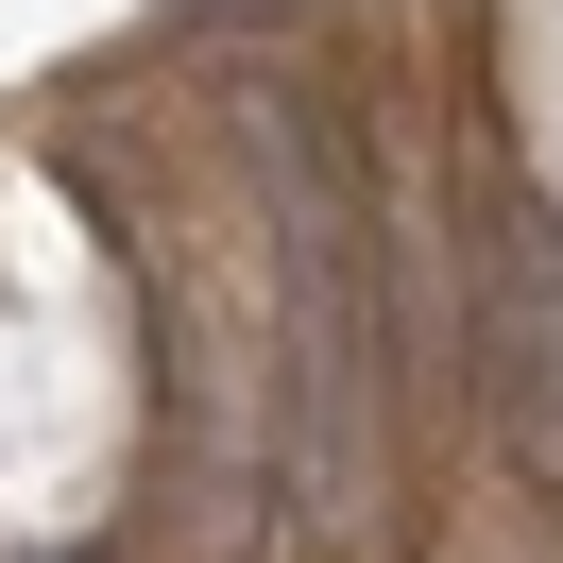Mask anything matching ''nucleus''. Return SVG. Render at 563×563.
Wrapping results in <instances>:
<instances>
[{"mask_svg":"<svg viewBox=\"0 0 563 563\" xmlns=\"http://www.w3.org/2000/svg\"><path fill=\"white\" fill-rule=\"evenodd\" d=\"M240 154L274 188V274H290V478L324 512H376V393H393V240L376 188H358V137L290 86L240 103Z\"/></svg>","mask_w":563,"mask_h":563,"instance_id":"f257e3e1","label":"nucleus"},{"mask_svg":"<svg viewBox=\"0 0 563 563\" xmlns=\"http://www.w3.org/2000/svg\"><path fill=\"white\" fill-rule=\"evenodd\" d=\"M478 410L512 444L529 495H563V206L495 188V256H478Z\"/></svg>","mask_w":563,"mask_h":563,"instance_id":"f03ea898","label":"nucleus"}]
</instances>
